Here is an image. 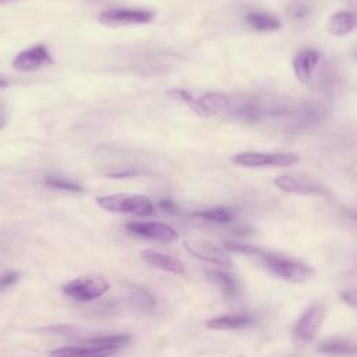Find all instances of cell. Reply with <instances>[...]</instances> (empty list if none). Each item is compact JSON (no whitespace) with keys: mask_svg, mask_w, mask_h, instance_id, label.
<instances>
[{"mask_svg":"<svg viewBox=\"0 0 357 357\" xmlns=\"http://www.w3.org/2000/svg\"><path fill=\"white\" fill-rule=\"evenodd\" d=\"M206 278L222 291L225 297H234L238 291L237 280L233 275L226 272L225 269H206Z\"/></svg>","mask_w":357,"mask_h":357,"instance_id":"16","label":"cell"},{"mask_svg":"<svg viewBox=\"0 0 357 357\" xmlns=\"http://www.w3.org/2000/svg\"><path fill=\"white\" fill-rule=\"evenodd\" d=\"M156 18V13L145 8H107L98 17L100 25L107 28H121L130 25L149 24Z\"/></svg>","mask_w":357,"mask_h":357,"instance_id":"6","label":"cell"},{"mask_svg":"<svg viewBox=\"0 0 357 357\" xmlns=\"http://www.w3.org/2000/svg\"><path fill=\"white\" fill-rule=\"evenodd\" d=\"M300 158L289 152H240L231 158V162L245 167H266V166H293Z\"/></svg>","mask_w":357,"mask_h":357,"instance_id":"7","label":"cell"},{"mask_svg":"<svg viewBox=\"0 0 357 357\" xmlns=\"http://www.w3.org/2000/svg\"><path fill=\"white\" fill-rule=\"evenodd\" d=\"M45 183L53 188L64 190V191H70V192H82L84 191L82 185H79L78 183L73 181L71 178L63 177L60 174H47L45 178Z\"/></svg>","mask_w":357,"mask_h":357,"instance_id":"22","label":"cell"},{"mask_svg":"<svg viewBox=\"0 0 357 357\" xmlns=\"http://www.w3.org/2000/svg\"><path fill=\"white\" fill-rule=\"evenodd\" d=\"M134 300L142 310H151L155 307L156 301L155 298L144 289H135L134 290Z\"/></svg>","mask_w":357,"mask_h":357,"instance_id":"25","label":"cell"},{"mask_svg":"<svg viewBox=\"0 0 357 357\" xmlns=\"http://www.w3.org/2000/svg\"><path fill=\"white\" fill-rule=\"evenodd\" d=\"M166 95L180 103L187 105L197 116L208 119L216 116L230 107V98L222 92H206L201 96H195L192 92L184 88L169 89Z\"/></svg>","mask_w":357,"mask_h":357,"instance_id":"1","label":"cell"},{"mask_svg":"<svg viewBox=\"0 0 357 357\" xmlns=\"http://www.w3.org/2000/svg\"><path fill=\"white\" fill-rule=\"evenodd\" d=\"M234 114L247 123H255L261 120V116L264 113L262 107L258 105V102L251 100V99H245L241 100L240 103H237V106H234L233 109Z\"/></svg>","mask_w":357,"mask_h":357,"instance_id":"20","label":"cell"},{"mask_svg":"<svg viewBox=\"0 0 357 357\" xmlns=\"http://www.w3.org/2000/svg\"><path fill=\"white\" fill-rule=\"evenodd\" d=\"M245 24L258 32H272L278 31L282 26V22L278 17L268 14V13H261V11H252L245 15Z\"/></svg>","mask_w":357,"mask_h":357,"instance_id":"17","label":"cell"},{"mask_svg":"<svg viewBox=\"0 0 357 357\" xmlns=\"http://www.w3.org/2000/svg\"><path fill=\"white\" fill-rule=\"evenodd\" d=\"M159 206L167 212H173L176 209V204L170 199H160L159 201Z\"/></svg>","mask_w":357,"mask_h":357,"instance_id":"29","label":"cell"},{"mask_svg":"<svg viewBox=\"0 0 357 357\" xmlns=\"http://www.w3.org/2000/svg\"><path fill=\"white\" fill-rule=\"evenodd\" d=\"M254 324V318L248 314H229L220 315L206 321V328L213 331H236L244 329Z\"/></svg>","mask_w":357,"mask_h":357,"instance_id":"14","label":"cell"},{"mask_svg":"<svg viewBox=\"0 0 357 357\" xmlns=\"http://www.w3.org/2000/svg\"><path fill=\"white\" fill-rule=\"evenodd\" d=\"M50 63H52V56L47 47L43 45H35L18 53L13 60V67L15 70L29 73Z\"/></svg>","mask_w":357,"mask_h":357,"instance_id":"10","label":"cell"},{"mask_svg":"<svg viewBox=\"0 0 357 357\" xmlns=\"http://www.w3.org/2000/svg\"><path fill=\"white\" fill-rule=\"evenodd\" d=\"M184 248L194 257L206 261L209 264L218 265L220 268H231L233 261L230 254L215 243L204 238H187L183 241Z\"/></svg>","mask_w":357,"mask_h":357,"instance_id":"8","label":"cell"},{"mask_svg":"<svg viewBox=\"0 0 357 357\" xmlns=\"http://www.w3.org/2000/svg\"><path fill=\"white\" fill-rule=\"evenodd\" d=\"M96 204L109 212L116 213H134L138 216H146L152 213L153 205L152 201L142 194H107L96 197Z\"/></svg>","mask_w":357,"mask_h":357,"instance_id":"3","label":"cell"},{"mask_svg":"<svg viewBox=\"0 0 357 357\" xmlns=\"http://www.w3.org/2000/svg\"><path fill=\"white\" fill-rule=\"evenodd\" d=\"M286 13L289 17H291L293 20H303L305 17L310 15L311 13V7L301 1V0H296V1H291L287 7H286Z\"/></svg>","mask_w":357,"mask_h":357,"instance_id":"24","label":"cell"},{"mask_svg":"<svg viewBox=\"0 0 357 357\" xmlns=\"http://www.w3.org/2000/svg\"><path fill=\"white\" fill-rule=\"evenodd\" d=\"M195 218L216 222V223H229L236 219V211L227 206H215L208 209H201L192 213Z\"/></svg>","mask_w":357,"mask_h":357,"instance_id":"19","label":"cell"},{"mask_svg":"<svg viewBox=\"0 0 357 357\" xmlns=\"http://www.w3.org/2000/svg\"><path fill=\"white\" fill-rule=\"evenodd\" d=\"M340 297H342V300H343L344 303H347L350 307H353V308L356 307V290H354V289H349V290L342 291Z\"/></svg>","mask_w":357,"mask_h":357,"instance_id":"27","label":"cell"},{"mask_svg":"<svg viewBox=\"0 0 357 357\" xmlns=\"http://www.w3.org/2000/svg\"><path fill=\"white\" fill-rule=\"evenodd\" d=\"M126 230L137 237L170 243L178 238V233L169 225L160 222H130L126 225Z\"/></svg>","mask_w":357,"mask_h":357,"instance_id":"9","label":"cell"},{"mask_svg":"<svg viewBox=\"0 0 357 357\" xmlns=\"http://www.w3.org/2000/svg\"><path fill=\"white\" fill-rule=\"evenodd\" d=\"M6 126V116H4V109L3 106L0 105V130Z\"/></svg>","mask_w":357,"mask_h":357,"instance_id":"30","label":"cell"},{"mask_svg":"<svg viewBox=\"0 0 357 357\" xmlns=\"http://www.w3.org/2000/svg\"><path fill=\"white\" fill-rule=\"evenodd\" d=\"M318 350L326 354H354L356 353V343L349 339L333 337L328 339L318 346Z\"/></svg>","mask_w":357,"mask_h":357,"instance_id":"21","label":"cell"},{"mask_svg":"<svg viewBox=\"0 0 357 357\" xmlns=\"http://www.w3.org/2000/svg\"><path fill=\"white\" fill-rule=\"evenodd\" d=\"M261 264L271 273L290 283H304L310 280L314 275V271L307 264L275 252L262 251L259 255Z\"/></svg>","mask_w":357,"mask_h":357,"instance_id":"2","label":"cell"},{"mask_svg":"<svg viewBox=\"0 0 357 357\" xmlns=\"http://www.w3.org/2000/svg\"><path fill=\"white\" fill-rule=\"evenodd\" d=\"M326 315V308L322 304L310 305L297 319L293 328V340L297 346L305 347L308 346L318 331L321 329Z\"/></svg>","mask_w":357,"mask_h":357,"instance_id":"5","label":"cell"},{"mask_svg":"<svg viewBox=\"0 0 357 357\" xmlns=\"http://www.w3.org/2000/svg\"><path fill=\"white\" fill-rule=\"evenodd\" d=\"M130 342V335L127 333H116V335H105V336H95L89 339L81 340V344H91L98 347H105L112 350L113 353L121 347H124Z\"/></svg>","mask_w":357,"mask_h":357,"instance_id":"18","label":"cell"},{"mask_svg":"<svg viewBox=\"0 0 357 357\" xmlns=\"http://www.w3.org/2000/svg\"><path fill=\"white\" fill-rule=\"evenodd\" d=\"M223 248L227 252H234V254H243V255H259L264 250L257 247V245H251L247 243H240V241H234V240H226L223 243Z\"/></svg>","mask_w":357,"mask_h":357,"instance_id":"23","label":"cell"},{"mask_svg":"<svg viewBox=\"0 0 357 357\" xmlns=\"http://www.w3.org/2000/svg\"><path fill=\"white\" fill-rule=\"evenodd\" d=\"M138 172L135 170H124V172H112L109 176L110 177H116V178H126V177H130V176H137Z\"/></svg>","mask_w":357,"mask_h":357,"instance_id":"28","label":"cell"},{"mask_svg":"<svg viewBox=\"0 0 357 357\" xmlns=\"http://www.w3.org/2000/svg\"><path fill=\"white\" fill-rule=\"evenodd\" d=\"M142 258L149 265H152L160 271H165V272H170V273H176V275H183L185 272L184 262L170 254H165V252L155 251V250H145V251H142Z\"/></svg>","mask_w":357,"mask_h":357,"instance_id":"13","label":"cell"},{"mask_svg":"<svg viewBox=\"0 0 357 357\" xmlns=\"http://www.w3.org/2000/svg\"><path fill=\"white\" fill-rule=\"evenodd\" d=\"M13 1H18V0H0V4H6V3H13Z\"/></svg>","mask_w":357,"mask_h":357,"instance_id":"32","label":"cell"},{"mask_svg":"<svg viewBox=\"0 0 357 357\" xmlns=\"http://www.w3.org/2000/svg\"><path fill=\"white\" fill-rule=\"evenodd\" d=\"M17 279H18V273H15V272H8V273L0 276V289L14 284L17 282Z\"/></svg>","mask_w":357,"mask_h":357,"instance_id":"26","label":"cell"},{"mask_svg":"<svg viewBox=\"0 0 357 357\" xmlns=\"http://www.w3.org/2000/svg\"><path fill=\"white\" fill-rule=\"evenodd\" d=\"M109 290V282L100 275H85L67 282L63 293L78 303H88L102 297Z\"/></svg>","mask_w":357,"mask_h":357,"instance_id":"4","label":"cell"},{"mask_svg":"<svg viewBox=\"0 0 357 357\" xmlns=\"http://www.w3.org/2000/svg\"><path fill=\"white\" fill-rule=\"evenodd\" d=\"M356 26V15L353 11L342 10L332 14L328 20L326 29L332 36H344Z\"/></svg>","mask_w":357,"mask_h":357,"instance_id":"15","label":"cell"},{"mask_svg":"<svg viewBox=\"0 0 357 357\" xmlns=\"http://www.w3.org/2000/svg\"><path fill=\"white\" fill-rule=\"evenodd\" d=\"M275 185L283 192L300 194V195H322L325 192L324 187L318 183L310 181L307 178H300L291 174H280L273 180Z\"/></svg>","mask_w":357,"mask_h":357,"instance_id":"11","label":"cell"},{"mask_svg":"<svg viewBox=\"0 0 357 357\" xmlns=\"http://www.w3.org/2000/svg\"><path fill=\"white\" fill-rule=\"evenodd\" d=\"M6 85H7V82H6V81H4V79L0 77V89H1V88H4Z\"/></svg>","mask_w":357,"mask_h":357,"instance_id":"31","label":"cell"},{"mask_svg":"<svg viewBox=\"0 0 357 357\" xmlns=\"http://www.w3.org/2000/svg\"><path fill=\"white\" fill-rule=\"evenodd\" d=\"M321 60V53L315 49H304L293 59V71L298 82L310 84L315 68Z\"/></svg>","mask_w":357,"mask_h":357,"instance_id":"12","label":"cell"}]
</instances>
